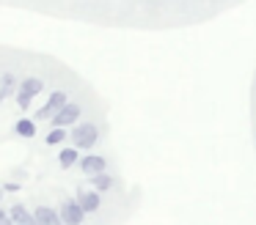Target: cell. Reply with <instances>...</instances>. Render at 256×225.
Masks as SVG:
<instances>
[{
	"label": "cell",
	"instance_id": "cell-1",
	"mask_svg": "<svg viewBox=\"0 0 256 225\" xmlns=\"http://www.w3.org/2000/svg\"><path fill=\"white\" fill-rule=\"evenodd\" d=\"M72 146L78 148H83V151H88V148H94V143L100 140V129H96V124H78L72 129Z\"/></svg>",
	"mask_w": 256,
	"mask_h": 225
},
{
	"label": "cell",
	"instance_id": "cell-2",
	"mask_svg": "<svg viewBox=\"0 0 256 225\" xmlns=\"http://www.w3.org/2000/svg\"><path fill=\"white\" fill-rule=\"evenodd\" d=\"M42 91H44V82H42L39 77H25V80L20 82V88H17V104L22 110H28L30 107V99L39 96Z\"/></svg>",
	"mask_w": 256,
	"mask_h": 225
},
{
	"label": "cell",
	"instance_id": "cell-3",
	"mask_svg": "<svg viewBox=\"0 0 256 225\" xmlns=\"http://www.w3.org/2000/svg\"><path fill=\"white\" fill-rule=\"evenodd\" d=\"M58 214H61L64 225H83V220H86V212L78 203V198H66L61 203V209H58Z\"/></svg>",
	"mask_w": 256,
	"mask_h": 225
},
{
	"label": "cell",
	"instance_id": "cell-4",
	"mask_svg": "<svg viewBox=\"0 0 256 225\" xmlns=\"http://www.w3.org/2000/svg\"><path fill=\"white\" fill-rule=\"evenodd\" d=\"M80 113H83V110H80V104H74V102H66L64 104L61 110H58L56 115H52V126H64V129H66V126H72L74 121L80 118Z\"/></svg>",
	"mask_w": 256,
	"mask_h": 225
},
{
	"label": "cell",
	"instance_id": "cell-5",
	"mask_svg": "<svg viewBox=\"0 0 256 225\" xmlns=\"http://www.w3.org/2000/svg\"><path fill=\"white\" fill-rule=\"evenodd\" d=\"M64 104H66V91H52L50 99H47V102L42 104V110L36 113V118H52Z\"/></svg>",
	"mask_w": 256,
	"mask_h": 225
},
{
	"label": "cell",
	"instance_id": "cell-6",
	"mask_svg": "<svg viewBox=\"0 0 256 225\" xmlns=\"http://www.w3.org/2000/svg\"><path fill=\"white\" fill-rule=\"evenodd\" d=\"M105 157L100 154H88V157H80V170L86 176H96V173H105Z\"/></svg>",
	"mask_w": 256,
	"mask_h": 225
},
{
	"label": "cell",
	"instance_id": "cell-7",
	"mask_svg": "<svg viewBox=\"0 0 256 225\" xmlns=\"http://www.w3.org/2000/svg\"><path fill=\"white\" fill-rule=\"evenodd\" d=\"M34 225H64L61 223V214L50 206H39L34 212Z\"/></svg>",
	"mask_w": 256,
	"mask_h": 225
},
{
	"label": "cell",
	"instance_id": "cell-8",
	"mask_svg": "<svg viewBox=\"0 0 256 225\" xmlns=\"http://www.w3.org/2000/svg\"><path fill=\"white\" fill-rule=\"evenodd\" d=\"M78 203H80V206H83V212L86 214H91V212H96V209H100L102 206V198H100V192H96V190H80L78 192Z\"/></svg>",
	"mask_w": 256,
	"mask_h": 225
},
{
	"label": "cell",
	"instance_id": "cell-9",
	"mask_svg": "<svg viewBox=\"0 0 256 225\" xmlns=\"http://www.w3.org/2000/svg\"><path fill=\"white\" fill-rule=\"evenodd\" d=\"M8 217H12L14 225H34V212H28L22 203H14V206L8 209Z\"/></svg>",
	"mask_w": 256,
	"mask_h": 225
},
{
	"label": "cell",
	"instance_id": "cell-10",
	"mask_svg": "<svg viewBox=\"0 0 256 225\" xmlns=\"http://www.w3.org/2000/svg\"><path fill=\"white\" fill-rule=\"evenodd\" d=\"M80 162V157H78V148H64V151L61 154H58V165H61V168H72V165H78Z\"/></svg>",
	"mask_w": 256,
	"mask_h": 225
},
{
	"label": "cell",
	"instance_id": "cell-11",
	"mask_svg": "<svg viewBox=\"0 0 256 225\" xmlns=\"http://www.w3.org/2000/svg\"><path fill=\"white\" fill-rule=\"evenodd\" d=\"M91 184H94L96 192H105V190H110V187H113V176L96 173V176H91Z\"/></svg>",
	"mask_w": 256,
	"mask_h": 225
},
{
	"label": "cell",
	"instance_id": "cell-12",
	"mask_svg": "<svg viewBox=\"0 0 256 225\" xmlns=\"http://www.w3.org/2000/svg\"><path fill=\"white\" fill-rule=\"evenodd\" d=\"M17 135L34 137V135H36V124H34L30 118H20V121H17Z\"/></svg>",
	"mask_w": 256,
	"mask_h": 225
},
{
	"label": "cell",
	"instance_id": "cell-13",
	"mask_svg": "<svg viewBox=\"0 0 256 225\" xmlns=\"http://www.w3.org/2000/svg\"><path fill=\"white\" fill-rule=\"evenodd\" d=\"M66 137H69V135H66V129H64V126H52V129H50V135H47L44 140L50 143V146H58V143H64Z\"/></svg>",
	"mask_w": 256,
	"mask_h": 225
},
{
	"label": "cell",
	"instance_id": "cell-14",
	"mask_svg": "<svg viewBox=\"0 0 256 225\" xmlns=\"http://www.w3.org/2000/svg\"><path fill=\"white\" fill-rule=\"evenodd\" d=\"M0 225H14V223H12V217H8V212H6V209H0Z\"/></svg>",
	"mask_w": 256,
	"mask_h": 225
},
{
	"label": "cell",
	"instance_id": "cell-15",
	"mask_svg": "<svg viewBox=\"0 0 256 225\" xmlns=\"http://www.w3.org/2000/svg\"><path fill=\"white\" fill-rule=\"evenodd\" d=\"M3 99H6V96H3V91H0V102H3Z\"/></svg>",
	"mask_w": 256,
	"mask_h": 225
}]
</instances>
